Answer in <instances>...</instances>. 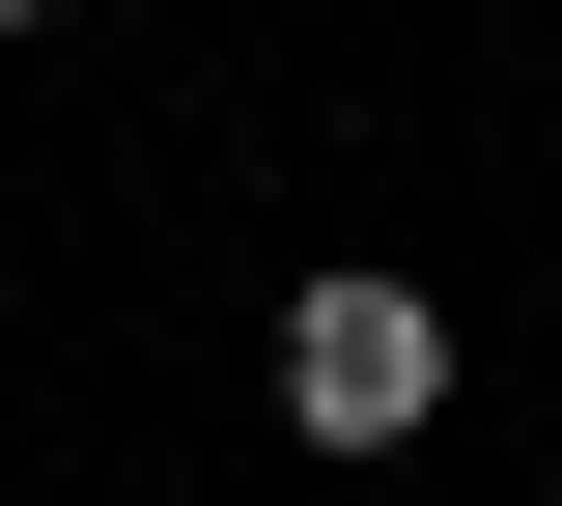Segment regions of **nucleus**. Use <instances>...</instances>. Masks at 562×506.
<instances>
[{
  "label": "nucleus",
  "mask_w": 562,
  "mask_h": 506,
  "mask_svg": "<svg viewBox=\"0 0 562 506\" xmlns=\"http://www.w3.org/2000/svg\"><path fill=\"white\" fill-rule=\"evenodd\" d=\"M281 423L310 450H422L450 423V310L422 282H281Z\"/></svg>",
  "instance_id": "obj_1"
},
{
  "label": "nucleus",
  "mask_w": 562,
  "mask_h": 506,
  "mask_svg": "<svg viewBox=\"0 0 562 506\" xmlns=\"http://www.w3.org/2000/svg\"><path fill=\"white\" fill-rule=\"evenodd\" d=\"M0 29H57V0H0Z\"/></svg>",
  "instance_id": "obj_2"
}]
</instances>
